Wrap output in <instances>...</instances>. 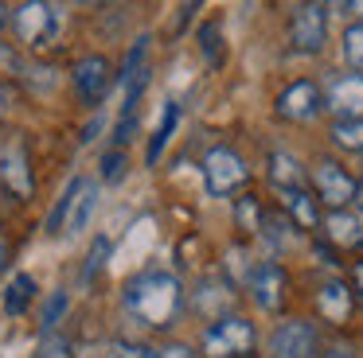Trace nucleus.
Here are the masks:
<instances>
[{
    "label": "nucleus",
    "mask_w": 363,
    "mask_h": 358,
    "mask_svg": "<svg viewBox=\"0 0 363 358\" xmlns=\"http://www.w3.org/2000/svg\"><path fill=\"white\" fill-rule=\"evenodd\" d=\"M121 308H125L129 319H137L149 331H168L172 319L180 316L184 308V292L180 280L164 269H149L141 277H133L121 292Z\"/></svg>",
    "instance_id": "nucleus-1"
},
{
    "label": "nucleus",
    "mask_w": 363,
    "mask_h": 358,
    "mask_svg": "<svg viewBox=\"0 0 363 358\" xmlns=\"http://www.w3.org/2000/svg\"><path fill=\"white\" fill-rule=\"evenodd\" d=\"M63 8L51 4V0H28V4L12 8V28H16L20 43L28 47V51H48V47H55V39L63 35Z\"/></svg>",
    "instance_id": "nucleus-2"
},
{
    "label": "nucleus",
    "mask_w": 363,
    "mask_h": 358,
    "mask_svg": "<svg viewBox=\"0 0 363 358\" xmlns=\"http://www.w3.org/2000/svg\"><path fill=\"white\" fill-rule=\"evenodd\" d=\"M94 210H98V183H94V179H86V175H74L71 187L63 191V199H59L55 210H51L48 230L74 238V233H82L90 226Z\"/></svg>",
    "instance_id": "nucleus-3"
},
{
    "label": "nucleus",
    "mask_w": 363,
    "mask_h": 358,
    "mask_svg": "<svg viewBox=\"0 0 363 358\" xmlns=\"http://www.w3.org/2000/svg\"><path fill=\"white\" fill-rule=\"evenodd\" d=\"M258 342V331H254L250 319L242 316H219L211 327L203 331V358H246Z\"/></svg>",
    "instance_id": "nucleus-4"
},
{
    "label": "nucleus",
    "mask_w": 363,
    "mask_h": 358,
    "mask_svg": "<svg viewBox=\"0 0 363 358\" xmlns=\"http://www.w3.org/2000/svg\"><path fill=\"white\" fill-rule=\"evenodd\" d=\"M250 171H246V160L235 152L230 144H215L211 152L203 156V183L215 199H227V195L242 191Z\"/></svg>",
    "instance_id": "nucleus-5"
},
{
    "label": "nucleus",
    "mask_w": 363,
    "mask_h": 358,
    "mask_svg": "<svg viewBox=\"0 0 363 358\" xmlns=\"http://www.w3.org/2000/svg\"><path fill=\"white\" fill-rule=\"evenodd\" d=\"M0 187H4L16 202L32 199V191H35L32 160H28V144H24L20 132H12L9 140H0Z\"/></svg>",
    "instance_id": "nucleus-6"
},
{
    "label": "nucleus",
    "mask_w": 363,
    "mask_h": 358,
    "mask_svg": "<svg viewBox=\"0 0 363 358\" xmlns=\"http://www.w3.org/2000/svg\"><path fill=\"white\" fill-rule=\"evenodd\" d=\"M71 82H74V93H79L82 105H102L110 86H113L110 59H106V54H82L71 67Z\"/></svg>",
    "instance_id": "nucleus-7"
},
{
    "label": "nucleus",
    "mask_w": 363,
    "mask_h": 358,
    "mask_svg": "<svg viewBox=\"0 0 363 358\" xmlns=\"http://www.w3.org/2000/svg\"><path fill=\"white\" fill-rule=\"evenodd\" d=\"M320 339L308 319H285L269 335V358H320Z\"/></svg>",
    "instance_id": "nucleus-8"
},
{
    "label": "nucleus",
    "mask_w": 363,
    "mask_h": 358,
    "mask_svg": "<svg viewBox=\"0 0 363 358\" xmlns=\"http://www.w3.org/2000/svg\"><path fill=\"white\" fill-rule=\"evenodd\" d=\"M328 39V4H301L289 16V43L301 54H316Z\"/></svg>",
    "instance_id": "nucleus-9"
},
{
    "label": "nucleus",
    "mask_w": 363,
    "mask_h": 358,
    "mask_svg": "<svg viewBox=\"0 0 363 358\" xmlns=\"http://www.w3.org/2000/svg\"><path fill=\"white\" fill-rule=\"evenodd\" d=\"M313 187H316V199H320L328 210H347V202L355 199V191H359V183H355L336 160L316 163L313 168Z\"/></svg>",
    "instance_id": "nucleus-10"
},
{
    "label": "nucleus",
    "mask_w": 363,
    "mask_h": 358,
    "mask_svg": "<svg viewBox=\"0 0 363 358\" xmlns=\"http://www.w3.org/2000/svg\"><path fill=\"white\" fill-rule=\"evenodd\" d=\"M246 288H250V300L258 304L262 311H277L285 304V269L277 261H258L250 272H246Z\"/></svg>",
    "instance_id": "nucleus-11"
},
{
    "label": "nucleus",
    "mask_w": 363,
    "mask_h": 358,
    "mask_svg": "<svg viewBox=\"0 0 363 358\" xmlns=\"http://www.w3.org/2000/svg\"><path fill=\"white\" fill-rule=\"evenodd\" d=\"M277 117H285V121H313L316 113L324 109V93H320V86L316 82H293V86H285L281 93H277Z\"/></svg>",
    "instance_id": "nucleus-12"
},
{
    "label": "nucleus",
    "mask_w": 363,
    "mask_h": 358,
    "mask_svg": "<svg viewBox=\"0 0 363 358\" xmlns=\"http://www.w3.org/2000/svg\"><path fill=\"white\" fill-rule=\"evenodd\" d=\"M324 109L336 113V121H363V74H340L328 82Z\"/></svg>",
    "instance_id": "nucleus-13"
},
{
    "label": "nucleus",
    "mask_w": 363,
    "mask_h": 358,
    "mask_svg": "<svg viewBox=\"0 0 363 358\" xmlns=\"http://www.w3.org/2000/svg\"><path fill=\"white\" fill-rule=\"evenodd\" d=\"M149 43H152L149 35H137L129 54H125V62H121V70H118V82L125 86V109H137V98L149 86V74H152L149 70Z\"/></svg>",
    "instance_id": "nucleus-14"
},
{
    "label": "nucleus",
    "mask_w": 363,
    "mask_h": 358,
    "mask_svg": "<svg viewBox=\"0 0 363 358\" xmlns=\"http://www.w3.org/2000/svg\"><path fill=\"white\" fill-rule=\"evenodd\" d=\"M324 238L340 249H359L363 246V214H355V210H328Z\"/></svg>",
    "instance_id": "nucleus-15"
},
{
    "label": "nucleus",
    "mask_w": 363,
    "mask_h": 358,
    "mask_svg": "<svg viewBox=\"0 0 363 358\" xmlns=\"http://www.w3.org/2000/svg\"><path fill=\"white\" fill-rule=\"evenodd\" d=\"M316 311H320V319H328V323H347V316H352V288L344 284V280H324L320 292H316Z\"/></svg>",
    "instance_id": "nucleus-16"
},
{
    "label": "nucleus",
    "mask_w": 363,
    "mask_h": 358,
    "mask_svg": "<svg viewBox=\"0 0 363 358\" xmlns=\"http://www.w3.org/2000/svg\"><path fill=\"white\" fill-rule=\"evenodd\" d=\"M266 168H269V183H274L281 195L305 191V179H308V175H305V168L297 163V156L274 148V152H269V160H266Z\"/></svg>",
    "instance_id": "nucleus-17"
},
{
    "label": "nucleus",
    "mask_w": 363,
    "mask_h": 358,
    "mask_svg": "<svg viewBox=\"0 0 363 358\" xmlns=\"http://www.w3.org/2000/svg\"><path fill=\"white\" fill-rule=\"evenodd\" d=\"M79 358H152L149 347H133V342H121V339H98L79 347Z\"/></svg>",
    "instance_id": "nucleus-18"
},
{
    "label": "nucleus",
    "mask_w": 363,
    "mask_h": 358,
    "mask_svg": "<svg viewBox=\"0 0 363 358\" xmlns=\"http://www.w3.org/2000/svg\"><path fill=\"white\" fill-rule=\"evenodd\" d=\"M32 296H35V277L32 272H16L4 288V311L9 316H24L32 308Z\"/></svg>",
    "instance_id": "nucleus-19"
},
{
    "label": "nucleus",
    "mask_w": 363,
    "mask_h": 358,
    "mask_svg": "<svg viewBox=\"0 0 363 358\" xmlns=\"http://www.w3.org/2000/svg\"><path fill=\"white\" fill-rule=\"evenodd\" d=\"M176 125H180V105H176V101H168V105H164V117H160V129L152 132L149 152H145V163H149V168H157V160L164 156V148H168V140H172Z\"/></svg>",
    "instance_id": "nucleus-20"
},
{
    "label": "nucleus",
    "mask_w": 363,
    "mask_h": 358,
    "mask_svg": "<svg viewBox=\"0 0 363 358\" xmlns=\"http://www.w3.org/2000/svg\"><path fill=\"white\" fill-rule=\"evenodd\" d=\"M285 210H289L293 226H301V230H316L320 226V210H316V199L308 191H289L285 195Z\"/></svg>",
    "instance_id": "nucleus-21"
},
{
    "label": "nucleus",
    "mask_w": 363,
    "mask_h": 358,
    "mask_svg": "<svg viewBox=\"0 0 363 358\" xmlns=\"http://www.w3.org/2000/svg\"><path fill=\"white\" fill-rule=\"evenodd\" d=\"M215 300H219V308H227V304H230V284H227V280H219V277H207L203 284L196 288V308L215 316ZM215 319H219V316H215Z\"/></svg>",
    "instance_id": "nucleus-22"
},
{
    "label": "nucleus",
    "mask_w": 363,
    "mask_h": 358,
    "mask_svg": "<svg viewBox=\"0 0 363 358\" xmlns=\"http://www.w3.org/2000/svg\"><path fill=\"white\" fill-rule=\"evenodd\" d=\"M328 137L340 152H363V121H332Z\"/></svg>",
    "instance_id": "nucleus-23"
},
{
    "label": "nucleus",
    "mask_w": 363,
    "mask_h": 358,
    "mask_svg": "<svg viewBox=\"0 0 363 358\" xmlns=\"http://www.w3.org/2000/svg\"><path fill=\"white\" fill-rule=\"evenodd\" d=\"M262 238H266L269 241V246H274V249H281L285 246V241H289L293 238V218H281V214H266V218H262Z\"/></svg>",
    "instance_id": "nucleus-24"
},
{
    "label": "nucleus",
    "mask_w": 363,
    "mask_h": 358,
    "mask_svg": "<svg viewBox=\"0 0 363 358\" xmlns=\"http://www.w3.org/2000/svg\"><path fill=\"white\" fill-rule=\"evenodd\" d=\"M344 62L355 74H363V23H352L344 31Z\"/></svg>",
    "instance_id": "nucleus-25"
},
{
    "label": "nucleus",
    "mask_w": 363,
    "mask_h": 358,
    "mask_svg": "<svg viewBox=\"0 0 363 358\" xmlns=\"http://www.w3.org/2000/svg\"><path fill=\"white\" fill-rule=\"evenodd\" d=\"M106 261H110V238H94V246H90V253H86V269H82V284H90V280L102 272Z\"/></svg>",
    "instance_id": "nucleus-26"
},
{
    "label": "nucleus",
    "mask_w": 363,
    "mask_h": 358,
    "mask_svg": "<svg viewBox=\"0 0 363 358\" xmlns=\"http://www.w3.org/2000/svg\"><path fill=\"white\" fill-rule=\"evenodd\" d=\"M35 358H79V347H71L63 335H43Z\"/></svg>",
    "instance_id": "nucleus-27"
},
{
    "label": "nucleus",
    "mask_w": 363,
    "mask_h": 358,
    "mask_svg": "<svg viewBox=\"0 0 363 358\" xmlns=\"http://www.w3.org/2000/svg\"><path fill=\"white\" fill-rule=\"evenodd\" d=\"M67 304H71V296L63 292V288H59V292H51V300L43 304V335H55V323H59V316H63L67 311Z\"/></svg>",
    "instance_id": "nucleus-28"
},
{
    "label": "nucleus",
    "mask_w": 363,
    "mask_h": 358,
    "mask_svg": "<svg viewBox=\"0 0 363 358\" xmlns=\"http://www.w3.org/2000/svg\"><path fill=\"white\" fill-rule=\"evenodd\" d=\"M199 47H203V59L211 62V67H219V59H223V35H219V28H215V23H203V28H199Z\"/></svg>",
    "instance_id": "nucleus-29"
},
{
    "label": "nucleus",
    "mask_w": 363,
    "mask_h": 358,
    "mask_svg": "<svg viewBox=\"0 0 363 358\" xmlns=\"http://www.w3.org/2000/svg\"><path fill=\"white\" fill-rule=\"evenodd\" d=\"M121 168H125V148H113L102 156V179H118Z\"/></svg>",
    "instance_id": "nucleus-30"
},
{
    "label": "nucleus",
    "mask_w": 363,
    "mask_h": 358,
    "mask_svg": "<svg viewBox=\"0 0 363 358\" xmlns=\"http://www.w3.org/2000/svg\"><path fill=\"white\" fill-rule=\"evenodd\" d=\"M320 358H359V350H355L352 342H328Z\"/></svg>",
    "instance_id": "nucleus-31"
},
{
    "label": "nucleus",
    "mask_w": 363,
    "mask_h": 358,
    "mask_svg": "<svg viewBox=\"0 0 363 358\" xmlns=\"http://www.w3.org/2000/svg\"><path fill=\"white\" fill-rule=\"evenodd\" d=\"M152 358H191V347H184V342H168V347L152 350Z\"/></svg>",
    "instance_id": "nucleus-32"
},
{
    "label": "nucleus",
    "mask_w": 363,
    "mask_h": 358,
    "mask_svg": "<svg viewBox=\"0 0 363 358\" xmlns=\"http://www.w3.org/2000/svg\"><path fill=\"white\" fill-rule=\"evenodd\" d=\"M12 70H20V62H16L9 43H0V74H12Z\"/></svg>",
    "instance_id": "nucleus-33"
},
{
    "label": "nucleus",
    "mask_w": 363,
    "mask_h": 358,
    "mask_svg": "<svg viewBox=\"0 0 363 358\" xmlns=\"http://www.w3.org/2000/svg\"><path fill=\"white\" fill-rule=\"evenodd\" d=\"M9 261H12V241H9V233H4V226H0V272L9 269Z\"/></svg>",
    "instance_id": "nucleus-34"
},
{
    "label": "nucleus",
    "mask_w": 363,
    "mask_h": 358,
    "mask_svg": "<svg viewBox=\"0 0 363 358\" xmlns=\"http://www.w3.org/2000/svg\"><path fill=\"white\" fill-rule=\"evenodd\" d=\"M12 109V93H9V86H0V117Z\"/></svg>",
    "instance_id": "nucleus-35"
},
{
    "label": "nucleus",
    "mask_w": 363,
    "mask_h": 358,
    "mask_svg": "<svg viewBox=\"0 0 363 358\" xmlns=\"http://www.w3.org/2000/svg\"><path fill=\"white\" fill-rule=\"evenodd\" d=\"M352 280H355V292L363 296V261H355V269H352Z\"/></svg>",
    "instance_id": "nucleus-36"
},
{
    "label": "nucleus",
    "mask_w": 363,
    "mask_h": 358,
    "mask_svg": "<svg viewBox=\"0 0 363 358\" xmlns=\"http://www.w3.org/2000/svg\"><path fill=\"white\" fill-rule=\"evenodd\" d=\"M355 207H359V214H363V183H359V191H355Z\"/></svg>",
    "instance_id": "nucleus-37"
},
{
    "label": "nucleus",
    "mask_w": 363,
    "mask_h": 358,
    "mask_svg": "<svg viewBox=\"0 0 363 358\" xmlns=\"http://www.w3.org/2000/svg\"><path fill=\"white\" fill-rule=\"evenodd\" d=\"M4 23H9V8L0 4V28H4Z\"/></svg>",
    "instance_id": "nucleus-38"
}]
</instances>
